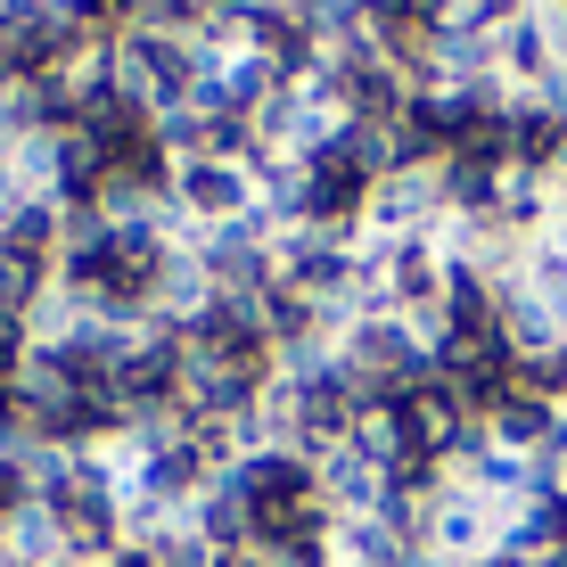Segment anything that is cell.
I'll list each match as a JSON object with an SVG mask.
<instances>
[{
    "label": "cell",
    "instance_id": "obj_2",
    "mask_svg": "<svg viewBox=\"0 0 567 567\" xmlns=\"http://www.w3.org/2000/svg\"><path fill=\"white\" fill-rule=\"evenodd\" d=\"M436 223H444V189H436V165H395L386 182H370L362 230H379V239H427Z\"/></svg>",
    "mask_w": 567,
    "mask_h": 567
},
{
    "label": "cell",
    "instance_id": "obj_1",
    "mask_svg": "<svg viewBox=\"0 0 567 567\" xmlns=\"http://www.w3.org/2000/svg\"><path fill=\"white\" fill-rule=\"evenodd\" d=\"M173 206H182L198 230L247 223V214H256V165H230V156H173Z\"/></svg>",
    "mask_w": 567,
    "mask_h": 567
}]
</instances>
